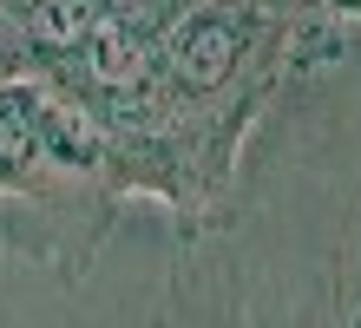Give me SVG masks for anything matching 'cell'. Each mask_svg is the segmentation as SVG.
I'll use <instances>...</instances> for the list:
<instances>
[{"instance_id": "obj_1", "label": "cell", "mask_w": 361, "mask_h": 328, "mask_svg": "<svg viewBox=\"0 0 361 328\" xmlns=\"http://www.w3.org/2000/svg\"><path fill=\"white\" fill-rule=\"evenodd\" d=\"M237 47H243V27L230 13H190L178 47H171V73L184 92H217V85L237 73Z\"/></svg>"}, {"instance_id": "obj_2", "label": "cell", "mask_w": 361, "mask_h": 328, "mask_svg": "<svg viewBox=\"0 0 361 328\" xmlns=\"http://www.w3.org/2000/svg\"><path fill=\"white\" fill-rule=\"evenodd\" d=\"M39 125H47V112H39V99H33V92H0V164L33 158Z\"/></svg>"}]
</instances>
